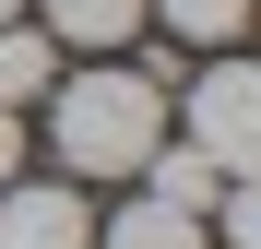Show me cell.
Here are the masks:
<instances>
[{
	"mask_svg": "<svg viewBox=\"0 0 261 249\" xmlns=\"http://www.w3.org/2000/svg\"><path fill=\"white\" fill-rule=\"evenodd\" d=\"M0 178H24V107H0Z\"/></svg>",
	"mask_w": 261,
	"mask_h": 249,
	"instance_id": "9",
	"label": "cell"
},
{
	"mask_svg": "<svg viewBox=\"0 0 261 249\" xmlns=\"http://www.w3.org/2000/svg\"><path fill=\"white\" fill-rule=\"evenodd\" d=\"M0 249H95V202L71 178H0Z\"/></svg>",
	"mask_w": 261,
	"mask_h": 249,
	"instance_id": "3",
	"label": "cell"
},
{
	"mask_svg": "<svg viewBox=\"0 0 261 249\" xmlns=\"http://www.w3.org/2000/svg\"><path fill=\"white\" fill-rule=\"evenodd\" d=\"M190 154H214L226 178H261V71L238 48H214V71L190 83Z\"/></svg>",
	"mask_w": 261,
	"mask_h": 249,
	"instance_id": "2",
	"label": "cell"
},
{
	"mask_svg": "<svg viewBox=\"0 0 261 249\" xmlns=\"http://www.w3.org/2000/svg\"><path fill=\"white\" fill-rule=\"evenodd\" d=\"M143 178H154V202H178V214H214L226 166H214V154H190V143H154V154H143Z\"/></svg>",
	"mask_w": 261,
	"mask_h": 249,
	"instance_id": "8",
	"label": "cell"
},
{
	"mask_svg": "<svg viewBox=\"0 0 261 249\" xmlns=\"http://www.w3.org/2000/svg\"><path fill=\"white\" fill-rule=\"evenodd\" d=\"M48 48H130L143 36V0H36Z\"/></svg>",
	"mask_w": 261,
	"mask_h": 249,
	"instance_id": "4",
	"label": "cell"
},
{
	"mask_svg": "<svg viewBox=\"0 0 261 249\" xmlns=\"http://www.w3.org/2000/svg\"><path fill=\"white\" fill-rule=\"evenodd\" d=\"M48 143L71 178H143V154L166 143V83L154 71H71L48 83Z\"/></svg>",
	"mask_w": 261,
	"mask_h": 249,
	"instance_id": "1",
	"label": "cell"
},
{
	"mask_svg": "<svg viewBox=\"0 0 261 249\" xmlns=\"http://www.w3.org/2000/svg\"><path fill=\"white\" fill-rule=\"evenodd\" d=\"M95 249H214L202 237V214H178V202H119V226H95Z\"/></svg>",
	"mask_w": 261,
	"mask_h": 249,
	"instance_id": "5",
	"label": "cell"
},
{
	"mask_svg": "<svg viewBox=\"0 0 261 249\" xmlns=\"http://www.w3.org/2000/svg\"><path fill=\"white\" fill-rule=\"evenodd\" d=\"M143 24H166V48H238L249 0H143Z\"/></svg>",
	"mask_w": 261,
	"mask_h": 249,
	"instance_id": "6",
	"label": "cell"
},
{
	"mask_svg": "<svg viewBox=\"0 0 261 249\" xmlns=\"http://www.w3.org/2000/svg\"><path fill=\"white\" fill-rule=\"evenodd\" d=\"M12 12H24V0H0V24H12Z\"/></svg>",
	"mask_w": 261,
	"mask_h": 249,
	"instance_id": "10",
	"label": "cell"
},
{
	"mask_svg": "<svg viewBox=\"0 0 261 249\" xmlns=\"http://www.w3.org/2000/svg\"><path fill=\"white\" fill-rule=\"evenodd\" d=\"M48 83H60V48H48V24H0V107H36V95H48Z\"/></svg>",
	"mask_w": 261,
	"mask_h": 249,
	"instance_id": "7",
	"label": "cell"
}]
</instances>
